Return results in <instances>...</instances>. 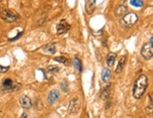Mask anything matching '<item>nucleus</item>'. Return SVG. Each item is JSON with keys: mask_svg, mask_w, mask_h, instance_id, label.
Masks as SVG:
<instances>
[{"mask_svg": "<svg viewBox=\"0 0 153 118\" xmlns=\"http://www.w3.org/2000/svg\"><path fill=\"white\" fill-rule=\"evenodd\" d=\"M149 86V78L146 75H140L136 77L132 88V95L135 99H140L146 93Z\"/></svg>", "mask_w": 153, "mask_h": 118, "instance_id": "f257e3e1", "label": "nucleus"}, {"mask_svg": "<svg viewBox=\"0 0 153 118\" xmlns=\"http://www.w3.org/2000/svg\"><path fill=\"white\" fill-rule=\"evenodd\" d=\"M138 21V15L135 13H129L126 15H124L123 17L120 20V25L123 27L129 29V27H133Z\"/></svg>", "mask_w": 153, "mask_h": 118, "instance_id": "f03ea898", "label": "nucleus"}, {"mask_svg": "<svg viewBox=\"0 0 153 118\" xmlns=\"http://www.w3.org/2000/svg\"><path fill=\"white\" fill-rule=\"evenodd\" d=\"M20 87H21V84L13 81V80H10V78H6L2 83L1 91L5 92V93L15 92V91H17V90H19Z\"/></svg>", "mask_w": 153, "mask_h": 118, "instance_id": "7ed1b4c3", "label": "nucleus"}, {"mask_svg": "<svg viewBox=\"0 0 153 118\" xmlns=\"http://www.w3.org/2000/svg\"><path fill=\"white\" fill-rule=\"evenodd\" d=\"M141 55L145 60H149L153 56V37L151 36L149 41L146 43L141 49Z\"/></svg>", "mask_w": 153, "mask_h": 118, "instance_id": "20e7f679", "label": "nucleus"}, {"mask_svg": "<svg viewBox=\"0 0 153 118\" xmlns=\"http://www.w3.org/2000/svg\"><path fill=\"white\" fill-rule=\"evenodd\" d=\"M0 17L8 23H13V22H15L17 19H19V15L10 10H0Z\"/></svg>", "mask_w": 153, "mask_h": 118, "instance_id": "39448f33", "label": "nucleus"}, {"mask_svg": "<svg viewBox=\"0 0 153 118\" xmlns=\"http://www.w3.org/2000/svg\"><path fill=\"white\" fill-rule=\"evenodd\" d=\"M79 108H80V104H79V98L75 97V98H73L72 100L70 101L69 106H68V112L70 114L76 115L79 112Z\"/></svg>", "mask_w": 153, "mask_h": 118, "instance_id": "423d86ee", "label": "nucleus"}, {"mask_svg": "<svg viewBox=\"0 0 153 118\" xmlns=\"http://www.w3.org/2000/svg\"><path fill=\"white\" fill-rule=\"evenodd\" d=\"M70 25L67 23L65 20H61L60 23L57 25L56 27V30H57V34L59 35H62L64 34V33H67L70 29Z\"/></svg>", "mask_w": 153, "mask_h": 118, "instance_id": "0eeeda50", "label": "nucleus"}, {"mask_svg": "<svg viewBox=\"0 0 153 118\" xmlns=\"http://www.w3.org/2000/svg\"><path fill=\"white\" fill-rule=\"evenodd\" d=\"M112 88H113V84H110V83L107 84V85L103 88L100 94V97L102 100H105V101L110 100L111 94H112Z\"/></svg>", "mask_w": 153, "mask_h": 118, "instance_id": "6e6552de", "label": "nucleus"}, {"mask_svg": "<svg viewBox=\"0 0 153 118\" xmlns=\"http://www.w3.org/2000/svg\"><path fill=\"white\" fill-rule=\"evenodd\" d=\"M19 103L24 109H30L32 106V101L28 95H22L19 99Z\"/></svg>", "mask_w": 153, "mask_h": 118, "instance_id": "1a4fd4ad", "label": "nucleus"}, {"mask_svg": "<svg viewBox=\"0 0 153 118\" xmlns=\"http://www.w3.org/2000/svg\"><path fill=\"white\" fill-rule=\"evenodd\" d=\"M59 97H60V93L56 91V90H52V91L49 92L47 95V102L50 105H52L59 99Z\"/></svg>", "mask_w": 153, "mask_h": 118, "instance_id": "9d476101", "label": "nucleus"}, {"mask_svg": "<svg viewBox=\"0 0 153 118\" xmlns=\"http://www.w3.org/2000/svg\"><path fill=\"white\" fill-rule=\"evenodd\" d=\"M128 13V7L125 6V5H119L118 7L115 8L114 10V14H115L116 17H123L124 15Z\"/></svg>", "mask_w": 153, "mask_h": 118, "instance_id": "9b49d317", "label": "nucleus"}, {"mask_svg": "<svg viewBox=\"0 0 153 118\" xmlns=\"http://www.w3.org/2000/svg\"><path fill=\"white\" fill-rule=\"evenodd\" d=\"M42 50L46 54H55L56 53V46L54 44H47L42 47Z\"/></svg>", "mask_w": 153, "mask_h": 118, "instance_id": "f8f14e48", "label": "nucleus"}, {"mask_svg": "<svg viewBox=\"0 0 153 118\" xmlns=\"http://www.w3.org/2000/svg\"><path fill=\"white\" fill-rule=\"evenodd\" d=\"M112 76V72L109 68H103L101 72V80L103 82H108Z\"/></svg>", "mask_w": 153, "mask_h": 118, "instance_id": "ddd939ff", "label": "nucleus"}, {"mask_svg": "<svg viewBox=\"0 0 153 118\" xmlns=\"http://www.w3.org/2000/svg\"><path fill=\"white\" fill-rule=\"evenodd\" d=\"M96 0H90V1H87L86 6H85L86 13L88 14H92L93 13H94V10L96 9Z\"/></svg>", "mask_w": 153, "mask_h": 118, "instance_id": "4468645a", "label": "nucleus"}, {"mask_svg": "<svg viewBox=\"0 0 153 118\" xmlns=\"http://www.w3.org/2000/svg\"><path fill=\"white\" fill-rule=\"evenodd\" d=\"M126 61H127V57H126V56H122V57L119 59L118 64L116 66V70H115L116 73H121L122 72V70L124 69V67L126 65Z\"/></svg>", "mask_w": 153, "mask_h": 118, "instance_id": "2eb2a0df", "label": "nucleus"}, {"mask_svg": "<svg viewBox=\"0 0 153 118\" xmlns=\"http://www.w3.org/2000/svg\"><path fill=\"white\" fill-rule=\"evenodd\" d=\"M116 59V54L115 53H109L107 58H106V63L109 67H112L114 64V61Z\"/></svg>", "mask_w": 153, "mask_h": 118, "instance_id": "dca6fc26", "label": "nucleus"}, {"mask_svg": "<svg viewBox=\"0 0 153 118\" xmlns=\"http://www.w3.org/2000/svg\"><path fill=\"white\" fill-rule=\"evenodd\" d=\"M73 65L76 68V70H78L79 72H81V70H82V66H81V60L78 57H76V56H75V58L73 60Z\"/></svg>", "mask_w": 153, "mask_h": 118, "instance_id": "f3484780", "label": "nucleus"}, {"mask_svg": "<svg viewBox=\"0 0 153 118\" xmlns=\"http://www.w3.org/2000/svg\"><path fill=\"white\" fill-rule=\"evenodd\" d=\"M129 4L132 5V6H133V7L141 8V7H143L144 1H142V0H130Z\"/></svg>", "mask_w": 153, "mask_h": 118, "instance_id": "a211bd4d", "label": "nucleus"}, {"mask_svg": "<svg viewBox=\"0 0 153 118\" xmlns=\"http://www.w3.org/2000/svg\"><path fill=\"white\" fill-rule=\"evenodd\" d=\"M54 60L55 61H58V63H63V64H68L69 60L67 58L63 57V56H61V57H57V58H54Z\"/></svg>", "mask_w": 153, "mask_h": 118, "instance_id": "6ab92c4d", "label": "nucleus"}, {"mask_svg": "<svg viewBox=\"0 0 153 118\" xmlns=\"http://www.w3.org/2000/svg\"><path fill=\"white\" fill-rule=\"evenodd\" d=\"M47 71L49 73H58L60 71V68L56 65H50L47 67Z\"/></svg>", "mask_w": 153, "mask_h": 118, "instance_id": "aec40b11", "label": "nucleus"}, {"mask_svg": "<svg viewBox=\"0 0 153 118\" xmlns=\"http://www.w3.org/2000/svg\"><path fill=\"white\" fill-rule=\"evenodd\" d=\"M152 107H153V105H152V94H149V105L147 106V108H146V111L149 114H152Z\"/></svg>", "mask_w": 153, "mask_h": 118, "instance_id": "412c9836", "label": "nucleus"}, {"mask_svg": "<svg viewBox=\"0 0 153 118\" xmlns=\"http://www.w3.org/2000/svg\"><path fill=\"white\" fill-rule=\"evenodd\" d=\"M61 88H62V90H63V92L66 93L68 91V83L67 82H63L61 84Z\"/></svg>", "mask_w": 153, "mask_h": 118, "instance_id": "4be33fe9", "label": "nucleus"}, {"mask_svg": "<svg viewBox=\"0 0 153 118\" xmlns=\"http://www.w3.org/2000/svg\"><path fill=\"white\" fill-rule=\"evenodd\" d=\"M10 69V66H2L0 65V73H7Z\"/></svg>", "mask_w": 153, "mask_h": 118, "instance_id": "5701e85b", "label": "nucleus"}, {"mask_svg": "<svg viewBox=\"0 0 153 118\" xmlns=\"http://www.w3.org/2000/svg\"><path fill=\"white\" fill-rule=\"evenodd\" d=\"M20 118H28V114H26V112H24V114L21 115V117H20Z\"/></svg>", "mask_w": 153, "mask_h": 118, "instance_id": "b1692460", "label": "nucleus"}]
</instances>
